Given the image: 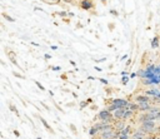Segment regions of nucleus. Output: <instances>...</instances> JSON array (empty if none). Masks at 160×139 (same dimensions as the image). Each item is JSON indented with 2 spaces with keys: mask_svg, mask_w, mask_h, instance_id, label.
Here are the masks:
<instances>
[{
  "mask_svg": "<svg viewBox=\"0 0 160 139\" xmlns=\"http://www.w3.org/2000/svg\"><path fill=\"white\" fill-rule=\"evenodd\" d=\"M88 133H89V135H90L91 138H94V136L99 135V130H98L94 125H91V126H90V129H89V131H88Z\"/></svg>",
  "mask_w": 160,
  "mask_h": 139,
  "instance_id": "obj_17",
  "label": "nucleus"
},
{
  "mask_svg": "<svg viewBox=\"0 0 160 139\" xmlns=\"http://www.w3.org/2000/svg\"><path fill=\"white\" fill-rule=\"evenodd\" d=\"M158 134H159V135H160V124H159V125H158Z\"/></svg>",
  "mask_w": 160,
  "mask_h": 139,
  "instance_id": "obj_59",
  "label": "nucleus"
},
{
  "mask_svg": "<svg viewBox=\"0 0 160 139\" xmlns=\"http://www.w3.org/2000/svg\"><path fill=\"white\" fill-rule=\"evenodd\" d=\"M66 106H68V108H72V106H75V103H74V101H71V103H66Z\"/></svg>",
  "mask_w": 160,
  "mask_h": 139,
  "instance_id": "obj_41",
  "label": "nucleus"
},
{
  "mask_svg": "<svg viewBox=\"0 0 160 139\" xmlns=\"http://www.w3.org/2000/svg\"><path fill=\"white\" fill-rule=\"evenodd\" d=\"M79 106H80V109H85V108H88V106H90V105L88 104L86 100H81V101L79 103Z\"/></svg>",
  "mask_w": 160,
  "mask_h": 139,
  "instance_id": "obj_24",
  "label": "nucleus"
},
{
  "mask_svg": "<svg viewBox=\"0 0 160 139\" xmlns=\"http://www.w3.org/2000/svg\"><path fill=\"white\" fill-rule=\"evenodd\" d=\"M90 14H91V15H95V16L98 15V13H96V11H94V10H92V11H90Z\"/></svg>",
  "mask_w": 160,
  "mask_h": 139,
  "instance_id": "obj_55",
  "label": "nucleus"
},
{
  "mask_svg": "<svg viewBox=\"0 0 160 139\" xmlns=\"http://www.w3.org/2000/svg\"><path fill=\"white\" fill-rule=\"evenodd\" d=\"M90 110H98V105L96 104H91L90 105Z\"/></svg>",
  "mask_w": 160,
  "mask_h": 139,
  "instance_id": "obj_38",
  "label": "nucleus"
},
{
  "mask_svg": "<svg viewBox=\"0 0 160 139\" xmlns=\"http://www.w3.org/2000/svg\"><path fill=\"white\" fill-rule=\"evenodd\" d=\"M136 118V113H134L132 110H130V109H128L126 110V113H125V115H124V118H122V120H130V119H135Z\"/></svg>",
  "mask_w": 160,
  "mask_h": 139,
  "instance_id": "obj_12",
  "label": "nucleus"
},
{
  "mask_svg": "<svg viewBox=\"0 0 160 139\" xmlns=\"http://www.w3.org/2000/svg\"><path fill=\"white\" fill-rule=\"evenodd\" d=\"M88 79H89V80H94V79H95V78H94V76H91V75H90V76H88Z\"/></svg>",
  "mask_w": 160,
  "mask_h": 139,
  "instance_id": "obj_58",
  "label": "nucleus"
},
{
  "mask_svg": "<svg viewBox=\"0 0 160 139\" xmlns=\"http://www.w3.org/2000/svg\"><path fill=\"white\" fill-rule=\"evenodd\" d=\"M79 8L85 11H92L95 9V4L92 0H81L79 3Z\"/></svg>",
  "mask_w": 160,
  "mask_h": 139,
  "instance_id": "obj_3",
  "label": "nucleus"
},
{
  "mask_svg": "<svg viewBox=\"0 0 160 139\" xmlns=\"http://www.w3.org/2000/svg\"><path fill=\"white\" fill-rule=\"evenodd\" d=\"M69 129L71 130V133L75 135V136H78L79 135V131H78V128H76V125L74 124V123H69Z\"/></svg>",
  "mask_w": 160,
  "mask_h": 139,
  "instance_id": "obj_18",
  "label": "nucleus"
},
{
  "mask_svg": "<svg viewBox=\"0 0 160 139\" xmlns=\"http://www.w3.org/2000/svg\"><path fill=\"white\" fill-rule=\"evenodd\" d=\"M159 45H160V35L158 34V35H155V38L151 40L150 46H151L152 49H158V48H159Z\"/></svg>",
  "mask_w": 160,
  "mask_h": 139,
  "instance_id": "obj_13",
  "label": "nucleus"
},
{
  "mask_svg": "<svg viewBox=\"0 0 160 139\" xmlns=\"http://www.w3.org/2000/svg\"><path fill=\"white\" fill-rule=\"evenodd\" d=\"M135 76H138V74H136V73H131V74H130V79H134Z\"/></svg>",
  "mask_w": 160,
  "mask_h": 139,
  "instance_id": "obj_45",
  "label": "nucleus"
},
{
  "mask_svg": "<svg viewBox=\"0 0 160 139\" xmlns=\"http://www.w3.org/2000/svg\"><path fill=\"white\" fill-rule=\"evenodd\" d=\"M36 139H41V138H40V136H36Z\"/></svg>",
  "mask_w": 160,
  "mask_h": 139,
  "instance_id": "obj_61",
  "label": "nucleus"
},
{
  "mask_svg": "<svg viewBox=\"0 0 160 139\" xmlns=\"http://www.w3.org/2000/svg\"><path fill=\"white\" fill-rule=\"evenodd\" d=\"M118 139H131V135H129V134H124V133H119Z\"/></svg>",
  "mask_w": 160,
  "mask_h": 139,
  "instance_id": "obj_22",
  "label": "nucleus"
},
{
  "mask_svg": "<svg viewBox=\"0 0 160 139\" xmlns=\"http://www.w3.org/2000/svg\"><path fill=\"white\" fill-rule=\"evenodd\" d=\"M62 21H64V23H66V24H70V21H71V20H70L69 18H65V19H62Z\"/></svg>",
  "mask_w": 160,
  "mask_h": 139,
  "instance_id": "obj_42",
  "label": "nucleus"
},
{
  "mask_svg": "<svg viewBox=\"0 0 160 139\" xmlns=\"http://www.w3.org/2000/svg\"><path fill=\"white\" fill-rule=\"evenodd\" d=\"M64 4H70V5H76V1L75 0H62Z\"/></svg>",
  "mask_w": 160,
  "mask_h": 139,
  "instance_id": "obj_29",
  "label": "nucleus"
},
{
  "mask_svg": "<svg viewBox=\"0 0 160 139\" xmlns=\"http://www.w3.org/2000/svg\"><path fill=\"white\" fill-rule=\"evenodd\" d=\"M100 1H101L102 5H106V4H108V0H100Z\"/></svg>",
  "mask_w": 160,
  "mask_h": 139,
  "instance_id": "obj_54",
  "label": "nucleus"
},
{
  "mask_svg": "<svg viewBox=\"0 0 160 139\" xmlns=\"http://www.w3.org/2000/svg\"><path fill=\"white\" fill-rule=\"evenodd\" d=\"M111 103L118 105L119 108H128L130 101L128 99H122V98H114V99H111Z\"/></svg>",
  "mask_w": 160,
  "mask_h": 139,
  "instance_id": "obj_5",
  "label": "nucleus"
},
{
  "mask_svg": "<svg viewBox=\"0 0 160 139\" xmlns=\"http://www.w3.org/2000/svg\"><path fill=\"white\" fill-rule=\"evenodd\" d=\"M60 79H61V80H64V81H68V80H69V79H68V74H66V73L60 74Z\"/></svg>",
  "mask_w": 160,
  "mask_h": 139,
  "instance_id": "obj_30",
  "label": "nucleus"
},
{
  "mask_svg": "<svg viewBox=\"0 0 160 139\" xmlns=\"http://www.w3.org/2000/svg\"><path fill=\"white\" fill-rule=\"evenodd\" d=\"M128 109L132 110L134 113H138V111H139V104H138V103H135V101H130V103H129V105H128Z\"/></svg>",
  "mask_w": 160,
  "mask_h": 139,
  "instance_id": "obj_15",
  "label": "nucleus"
},
{
  "mask_svg": "<svg viewBox=\"0 0 160 139\" xmlns=\"http://www.w3.org/2000/svg\"><path fill=\"white\" fill-rule=\"evenodd\" d=\"M74 16H75V14L72 11H69V18H74Z\"/></svg>",
  "mask_w": 160,
  "mask_h": 139,
  "instance_id": "obj_47",
  "label": "nucleus"
},
{
  "mask_svg": "<svg viewBox=\"0 0 160 139\" xmlns=\"http://www.w3.org/2000/svg\"><path fill=\"white\" fill-rule=\"evenodd\" d=\"M159 89H160V84H159Z\"/></svg>",
  "mask_w": 160,
  "mask_h": 139,
  "instance_id": "obj_63",
  "label": "nucleus"
},
{
  "mask_svg": "<svg viewBox=\"0 0 160 139\" xmlns=\"http://www.w3.org/2000/svg\"><path fill=\"white\" fill-rule=\"evenodd\" d=\"M70 64H71V65H74V66H75V65H76V64H75V61H74V60H70Z\"/></svg>",
  "mask_w": 160,
  "mask_h": 139,
  "instance_id": "obj_56",
  "label": "nucleus"
},
{
  "mask_svg": "<svg viewBox=\"0 0 160 139\" xmlns=\"http://www.w3.org/2000/svg\"><path fill=\"white\" fill-rule=\"evenodd\" d=\"M130 64H131V59H129V60H128V61H126V68H128V66H129V65H130Z\"/></svg>",
  "mask_w": 160,
  "mask_h": 139,
  "instance_id": "obj_51",
  "label": "nucleus"
},
{
  "mask_svg": "<svg viewBox=\"0 0 160 139\" xmlns=\"http://www.w3.org/2000/svg\"><path fill=\"white\" fill-rule=\"evenodd\" d=\"M151 20H152V13H150V14H149V19H148V21L150 23Z\"/></svg>",
  "mask_w": 160,
  "mask_h": 139,
  "instance_id": "obj_46",
  "label": "nucleus"
},
{
  "mask_svg": "<svg viewBox=\"0 0 160 139\" xmlns=\"http://www.w3.org/2000/svg\"><path fill=\"white\" fill-rule=\"evenodd\" d=\"M126 58H128V54H124V55H122V56L120 58V60H125Z\"/></svg>",
  "mask_w": 160,
  "mask_h": 139,
  "instance_id": "obj_48",
  "label": "nucleus"
},
{
  "mask_svg": "<svg viewBox=\"0 0 160 139\" xmlns=\"http://www.w3.org/2000/svg\"><path fill=\"white\" fill-rule=\"evenodd\" d=\"M52 16H60L61 19H65V18H69V11H66V10L55 11V13H52Z\"/></svg>",
  "mask_w": 160,
  "mask_h": 139,
  "instance_id": "obj_14",
  "label": "nucleus"
},
{
  "mask_svg": "<svg viewBox=\"0 0 160 139\" xmlns=\"http://www.w3.org/2000/svg\"><path fill=\"white\" fill-rule=\"evenodd\" d=\"M152 103H140L139 104V113H146L151 109Z\"/></svg>",
  "mask_w": 160,
  "mask_h": 139,
  "instance_id": "obj_11",
  "label": "nucleus"
},
{
  "mask_svg": "<svg viewBox=\"0 0 160 139\" xmlns=\"http://www.w3.org/2000/svg\"><path fill=\"white\" fill-rule=\"evenodd\" d=\"M9 59H10V61H11V63H12V64H14V65H15L16 68H19V69L21 70V68H20V65H19V63L16 61V58H15V56H10Z\"/></svg>",
  "mask_w": 160,
  "mask_h": 139,
  "instance_id": "obj_23",
  "label": "nucleus"
},
{
  "mask_svg": "<svg viewBox=\"0 0 160 139\" xmlns=\"http://www.w3.org/2000/svg\"><path fill=\"white\" fill-rule=\"evenodd\" d=\"M86 101H88V104H89V105L94 104V99H91V98H88V99H86Z\"/></svg>",
  "mask_w": 160,
  "mask_h": 139,
  "instance_id": "obj_40",
  "label": "nucleus"
},
{
  "mask_svg": "<svg viewBox=\"0 0 160 139\" xmlns=\"http://www.w3.org/2000/svg\"><path fill=\"white\" fill-rule=\"evenodd\" d=\"M12 134L16 136V138H20V133H19V130H16V129H14L12 130Z\"/></svg>",
  "mask_w": 160,
  "mask_h": 139,
  "instance_id": "obj_36",
  "label": "nucleus"
},
{
  "mask_svg": "<svg viewBox=\"0 0 160 139\" xmlns=\"http://www.w3.org/2000/svg\"><path fill=\"white\" fill-rule=\"evenodd\" d=\"M129 80H130V75H124V76L121 78V84H122V85H126V84L129 83Z\"/></svg>",
  "mask_w": 160,
  "mask_h": 139,
  "instance_id": "obj_21",
  "label": "nucleus"
},
{
  "mask_svg": "<svg viewBox=\"0 0 160 139\" xmlns=\"http://www.w3.org/2000/svg\"><path fill=\"white\" fill-rule=\"evenodd\" d=\"M40 105H42V106H44V108H45L46 110H50V106H49L48 104H45L44 101H40Z\"/></svg>",
  "mask_w": 160,
  "mask_h": 139,
  "instance_id": "obj_35",
  "label": "nucleus"
},
{
  "mask_svg": "<svg viewBox=\"0 0 160 139\" xmlns=\"http://www.w3.org/2000/svg\"><path fill=\"white\" fill-rule=\"evenodd\" d=\"M34 83H35V85H36V86H38V88H39V89H40L41 91H44V90H45V88H44V85H42V84H40V81H38V80H35Z\"/></svg>",
  "mask_w": 160,
  "mask_h": 139,
  "instance_id": "obj_28",
  "label": "nucleus"
},
{
  "mask_svg": "<svg viewBox=\"0 0 160 139\" xmlns=\"http://www.w3.org/2000/svg\"><path fill=\"white\" fill-rule=\"evenodd\" d=\"M99 80H100V83H102V84H104V85H108V80H106V79H105V78H100V79H99Z\"/></svg>",
  "mask_w": 160,
  "mask_h": 139,
  "instance_id": "obj_37",
  "label": "nucleus"
},
{
  "mask_svg": "<svg viewBox=\"0 0 160 139\" xmlns=\"http://www.w3.org/2000/svg\"><path fill=\"white\" fill-rule=\"evenodd\" d=\"M156 139H160V136H159V134H158V135H156Z\"/></svg>",
  "mask_w": 160,
  "mask_h": 139,
  "instance_id": "obj_60",
  "label": "nucleus"
},
{
  "mask_svg": "<svg viewBox=\"0 0 160 139\" xmlns=\"http://www.w3.org/2000/svg\"><path fill=\"white\" fill-rule=\"evenodd\" d=\"M121 75L124 76V75H128V71H121Z\"/></svg>",
  "mask_w": 160,
  "mask_h": 139,
  "instance_id": "obj_57",
  "label": "nucleus"
},
{
  "mask_svg": "<svg viewBox=\"0 0 160 139\" xmlns=\"http://www.w3.org/2000/svg\"><path fill=\"white\" fill-rule=\"evenodd\" d=\"M105 93L108 94V95H111V93H112V88H105Z\"/></svg>",
  "mask_w": 160,
  "mask_h": 139,
  "instance_id": "obj_32",
  "label": "nucleus"
},
{
  "mask_svg": "<svg viewBox=\"0 0 160 139\" xmlns=\"http://www.w3.org/2000/svg\"><path fill=\"white\" fill-rule=\"evenodd\" d=\"M34 116H35V118H38V119L41 121V124L44 125V128H45V129H46V130H48L50 134H52V135L55 134V130H54V129H52V128L49 125V123H48V121H46V120H45V119H44L41 115H39V114H34Z\"/></svg>",
  "mask_w": 160,
  "mask_h": 139,
  "instance_id": "obj_7",
  "label": "nucleus"
},
{
  "mask_svg": "<svg viewBox=\"0 0 160 139\" xmlns=\"http://www.w3.org/2000/svg\"><path fill=\"white\" fill-rule=\"evenodd\" d=\"M128 124H126V121L125 120H118V121H114V129L118 131V133H120L122 129H125V126H126Z\"/></svg>",
  "mask_w": 160,
  "mask_h": 139,
  "instance_id": "obj_9",
  "label": "nucleus"
},
{
  "mask_svg": "<svg viewBox=\"0 0 160 139\" xmlns=\"http://www.w3.org/2000/svg\"><path fill=\"white\" fill-rule=\"evenodd\" d=\"M12 75L15 76V78H18V79H25V75H22V74H20V73H18V71H12Z\"/></svg>",
  "mask_w": 160,
  "mask_h": 139,
  "instance_id": "obj_26",
  "label": "nucleus"
},
{
  "mask_svg": "<svg viewBox=\"0 0 160 139\" xmlns=\"http://www.w3.org/2000/svg\"><path fill=\"white\" fill-rule=\"evenodd\" d=\"M149 135L145 133V131H142L141 129H140V126L138 128V129H135L134 130V133L131 134V139H146Z\"/></svg>",
  "mask_w": 160,
  "mask_h": 139,
  "instance_id": "obj_6",
  "label": "nucleus"
},
{
  "mask_svg": "<svg viewBox=\"0 0 160 139\" xmlns=\"http://www.w3.org/2000/svg\"><path fill=\"white\" fill-rule=\"evenodd\" d=\"M160 94V89L159 88H150V89H146L145 90V95L150 96V98H154V96H158Z\"/></svg>",
  "mask_w": 160,
  "mask_h": 139,
  "instance_id": "obj_10",
  "label": "nucleus"
},
{
  "mask_svg": "<svg viewBox=\"0 0 160 139\" xmlns=\"http://www.w3.org/2000/svg\"><path fill=\"white\" fill-rule=\"evenodd\" d=\"M1 16H2V18L6 20V21H10V23H14V21H15V19H14L12 16H10V15H9L6 11H2V13H1Z\"/></svg>",
  "mask_w": 160,
  "mask_h": 139,
  "instance_id": "obj_19",
  "label": "nucleus"
},
{
  "mask_svg": "<svg viewBox=\"0 0 160 139\" xmlns=\"http://www.w3.org/2000/svg\"><path fill=\"white\" fill-rule=\"evenodd\" d=\"M106 109H108L110 113H114V111H116V110H118V109H120V108H119L118 105H115V104H112V103H111V104H109V105L106 106Z\"/></svg>",
  "mask_w": 160,
  "mask_h": 139,
  "instance_id": "obj_20",
  "label": "nucleus"
},
{
  "mask_svg": "<svg viewBox=\"0 0 160 139\" xmlns=\"http://www.w3.org/2000/svg\"><path fill=\"white\" fill-rule=\"evenodd\" d=\"M44 58H45L46 60H49V59H51V55H50V54H45V55H44Z\"/></svg>",
  "mask_w": 160,
  "mask_h": 139,
  "instance_id": "obj_44",
  "label": "nucleus"
},
{
  "mask_svg": "<svg viewBox=\"0 0 160 139\" xmlns=\"http://www.w3.org/2000/svg\"><path fill=\"white\" fill-rule=\"evenodd\" d=\"M51 69H52L54 71H60V70H61V68H60V66H51Z\"/></svg>",
  "mask_w": 160,
  "mask_h": 139,
  "instance_id": "obj_39",
  "label": "nucleus"
},
{
  "mask_svg": "<svg viewBox=\"0 0 160 139\" xmlns=\"http://www.w3.org/2000/svg\"><path fill=\"white\" fill-rule=\"evenodd\" d=\"M140 129L148 135H158V124L156 120H148L140 124Z\"/></svg>",
  "mask_w": 160,
  "mask_h": 139,
  "instance_id": "obj_1",
  "label": "nucleus"
},
{
  "mask_svg": "<svg viewBox=\"0 0 160 139\" xmlns=\"http://www.w3.org/2000/svg\"><path fill=\"white\" fill-rule=\"evenodd\" d=\"M132 101L140 104V103H151V98L148 96V95H142V94H136L132 96Z\"/></svg>",
  "mask_w": 160,
  "mask_h": 139,
  "instance_id": "obj_4",
  "label": "nucleus"
},
{
  "mask_svg": "<svg viewBox=\"0 0 160 139\" xmlns=\"http://www.w3.org/2000/svg\"><path fill=\"white\" fill-rule=\"evenodd\" d=\"M54 105H55V108H56V109H58L59 111H61L62 114H65V110H64V109H61V108H60V106L58 105V103H55V101H54Z\"/></svg>",
  "mask_w": 160,
  "mask_h": 139,
  "instance_id": "obj_31",
  "label": "nucleus"
},
{
  "mask_svg": "<svg viewBox=\"0 0 160 139\" xmlns=\"http://www.w3.org/2000/svg\"><path fill=\"white\" fill-rule=\"evenodd\" d=\"M94 69H95V70H96V71H101V70H102V69H101V68H99V66H95V68H94Z\"/></svg>",
  "mask_w": 160,
  "mask_h": 139,
  "instance_id": "obj_52",
  "label": "nucleus"
},
{
  "mask_svg": "<svg viewBox=\"0 0 160 139\" xmlns=\"http://www.w3.org/2000/svg\"><path fill=\"white\" fill-rule=\"evenodd\" d=\"M50 48H51V49H52V50H58V46H56V45H51V46H50Z\"/></svg>",
  "mask_w": 160,
  "mask_h": 139,
  "instance_id": "obj_50",
  "label": "nucleus"
},
{
  "mask_svg": "<svg viewBox=\"0 0 160 139\" xmlns=\"http://www.w3.org/2000/svg\"><path fill=\"white\" fill-rule=\"evenodd\" d=\"M115 26H116V24L115 23H108V29H109V31H114L115 30Z\"/></svg>",
  "mask_w": 160,
  "mask_h": 139,
  "instance_id": "obj_25",
  "label": "nucleus"
},
{
  "mask_svg": "<svg viewBox=\"0 0 160 139\" xmlns=\"http://www.w3.org/2000/svg\"><path fill=\"white\" fill-rule=\"evenodd\" d=\"M71 94H72V96H74L75 99H78V98H79V96H78V94H76L75 91H71Z\"/></svg>",
  "mask_w": 160,
  "mask_h": 139,
  "instance_id": "obj_49",
  "label": "nucleus"
},
{
  "mask_svg": "<svg viewBox=\"0 0 160 139\" xmlns=\"http://www.w3.org/2000/svg\"><path fill=\"white\" fill-rule=\"evenodd\" d=\"M126 110H128V108H120V109H118L116 111H114V113H112L114 120H115V121H118V120H121V119L124 118V115H125Z\"/></svg>",
  "mask_w": 160,
  "mask_h": 139,
  "instance_id": "obj_8",
  "label": "nucleus"
},
{
  "mask_svg": "<svg viewBox=\"0 0 160 139\" xmlns=\"http://www.w3.org/2000/svg\"><path fill=\"white\" fill-rule=\"evenodd\" d=\"M109 13H110L111 15H114L115 18H118V16L120 15V14H119V11H118V10H115V9H109Z\"/></svg>",
  "mask_w": 160,
  "mask_h": 139,
  "instance_id": "obj_27",
  "label": "nucleus"
},
{
  "mask_svg": "<svg viewBox=\"0 0 160 139\" xmlns=\"http://www.w3.org/2000/svg\"><path fill=\"white\" fill-rule=\"evenodd\" d=\"M49 95H50V96H54V91L50 90V89H49Z\"/></svg>",
  "mask_w": 160,
  "mask_h": 139,
  "instance_id": "obj_53",
  "label": "nucleus"
},
{
  "mask_svg": "<svg viewBox=\"0 0 160 139\" xmlns=\"http://www.w3.org/2000/svg\"><path fill=\"white\" fill-rule=\"evenodd\" d=\"M75 28H76V29H82V28H84V25H82L80 21H78V23H76V25H75Z\"/></svg>",
  "mask_w": 160,
  "mask_h": 139,
  "instance_id": "obj_34",
  "label": "nucleus"
},
{
  "mask_svg": "<svg viewBox=\"0 0 160 139\" xmlns=\"http://www.w3.org/2000/svg\"><path fill=\"white\" fill-rule=\"evenodd\" d=\"M91 139H98V138H96V136H94V138H91Z\"/></svg>",
  "mask_w": 160,
  "mask_h": 139,
  "instance_id": "obj_62",
  "label": "nucleus"
},
{
  "mask_svg": "<svg viewBox=\"0 0 160 139\" xmlns=\"http://www.w3.org/2000/svg\"><path fill=\"white\" fill-rule=\"evenodd\" d=\"M40 1H42V3H45V4H48V5H56V4L52 3L51 0H40Z\"/></svg>",
  "mask_w": 160,
  "mask_h": 139,
  "instance_id": "obj_33",
  "label": "nucleus"
},
{
  "mask_svg": "<svg viewBox=\"0 0 160 139\" xmlns=\"http://www.w3.org/2000/svg\"><path fill=\"white\" fill-rule=\"evenodd\" d=\"M9 109H10V111H12L18 118H20V113H19V110L16 109V106L14 105V103H11V101H9Z\"/></svg>",
  "mask_w": 160,
  "mask_h": 139,
  "instance_id": "obj_16",
  "label": "nucleus"
},
{
  "mask_svg": "<svg viewBox=\"0 0 160 139\" xmlns=\"http://www.w3.org/2000/svg\"><path fill=\"white\" fill-rule=\"evenodd\" d=\"M34 10H35V11H44V10H42L41 8H39V6H35V8H34Z\"/></svg>",
  "mask_w": 160,
  "mask_h": 139,
  "instance_id": "obj_43",
  "label": "nucleus"
},
{
  "mask_svg": "<svg viewBox=\"0 0 160 139\" xmlns=\"http://www.w3.org/2000/svg\"><path fill=\"white\" fill-rule=\"evenodd\" d=\"M94 120L95 121H106V123H112L114 124V116H112V113H110L106 108L105 109H101L99 113H98V115L94 118Z\"/></svg>",
  "mask_w": 160,
  "mask_h": 139,
  "instance_id": "obj_2",
  "label": "nucleus"
}]
</instances>
